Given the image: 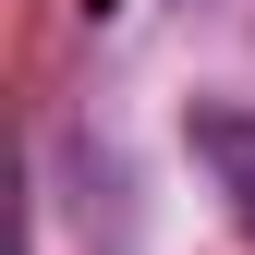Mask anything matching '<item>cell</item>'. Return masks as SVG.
<instances>
[{
    "label": "cell",
    "instance_id": "obj_1",
    "mask_svg": "<svg viewBox=\"0 0 255 255\" xmlns=\"http://www.w3.org/2000/svg\"><path fill=\"white\" fill-rule=\"evenodd\" d=\"M195 158H219L231 207L255 219V110H195Z\"/></svg>",
    "mask_w": 255,
    "mask_h": 255
}]
</instances>
